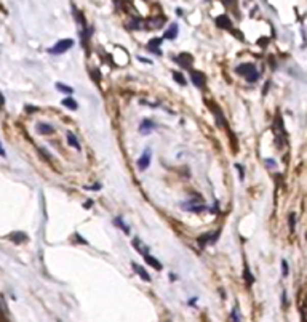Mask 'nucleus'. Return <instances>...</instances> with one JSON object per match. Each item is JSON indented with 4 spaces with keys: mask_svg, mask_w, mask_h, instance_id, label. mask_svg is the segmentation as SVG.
I'll use <instances>...</instances> for the list:
<instances>
[{
    "mask_svg": "<svg viewBox=\"0 0 307 322\" xmlns=\"http://www.w3.org/2000/svg\"><path fill=\"white\" fill-rule=\"evenodd\" d=\"M74 47V40L72 39H63L60 42H56L55 47H52V49L48 50L52 55H63L66 53L67 50H70Z\"/></svg>",
    "mask_w": 307,
    "mask_h": 322,
    "instance_id": "nucleus-1",
    "label": "nucleus"
},
{
    "mask_svg": "<svg viewBox=\"0 0 307 322\" xmlns=\"http://www.w3.org/2000/svg\"><path fill=\"white\" fill-rule=\"evenodd\" d=\"M237 74L245 76L248 82H254V80H258V76H259V74H258V71H256V67H254L253 64H242V66H239V67H237Z\"/></svg>",
    "mask_w": 307,
    "mask_h": 322,
    "instance_id": "nucleus-2",
    "label": "nucleus"
},
{
    "mask_svg": "<svg viewBox=\"0 0 307 322\" xmlns=\"http://www.w3.org/2000/svg\"><path fill=\"white\" fill-rule=\"evenodd\" d=\"M150 157H152V149L147 148L144 152H143V156H141L138 159V167H139V170H147V167L150 165Z\"/></svg>",
    "mask_w": 307,
    "mask_h": 322,
    "instance_id": "nucleus-3",
    "label": "nucleus"
},
{
    "mask_svg": "<svg viewBox=\"0 0 307 322\" xmlns=\"http://www.w3.org/2000/svg\"><path fill=\"white\" fill-rule=\"evenodd\" d=\"M191 79L194 82V85L198 88H203L205 87V76L202 73H197V71H192L191 73Z\"/></svg>",
    "mask_w": 307,
    "mask_h": 322,
    "instance_id": "nucleus-4",
    "label": "nucleus"
},
{
    "mask_svg": "<svg viewBox=\"0 0 307 322\" xmlns=\"http://www.w3.org/2000/svg\"><path fill=\"white\" fill-rule=\"evenodd\" d=\"M218 236H219V233H215V236H211V233H207V234L198 237V244L202 245V247H205V245H208L211 242H215L218 239Z\"/></svg>",
    "mask_w": 307,
    "mask_h": 322,
    "instance_id": "nucleus-5",
    "label": "nucleus"
},
{
    "mask_svg": "<svg viewBox=\"0 0 307 322\" xmlns=\"http://www.w3.org/2000/svg\"><path fill=\"white\" fill-rule=\"evenodd\" d=\"M216 26L221 28V29H232V22H231L229 16L221 15V16L216 18Z\"/></svg>",
    "mask_w": 307,
    "mask_h": 322,
    "instance_id": "nucleus-6",
    "label": "nucleus"
},
{
    "mask_svg": "<svg viewBox=\"0 0 307 322\" xmlns=\"http://www.w3.org/2000/svg\"><path fill=\"white\" fill-rule=\"evenodd\" d=\"M37 132L40 135H52L55 132V128L50 124H45V122H39L37 124Z\"/></svg>",
    "mask_w": 307,
    "mask_h": 322,
    "instance_id": "nucleus-7",
    "label": "nucleus"
},
{
    "mask_svg": "<svg viewBox=\"0 0 307 322\" xmlns=\"http://www.w3.org/2000/svg\"><path fill=\"white\" fill-rule=\"evenodd\" d=\"M132 268L138 272V276L143 279V281H147V282H150V276L146 272V269L143 268V266H139V265H136V263H132Z\"/></svg>",
    "mask_w": 307,
    "mask_h": 322,
    "instance_id": "nucleus-8",
    "label": "nucleus"
},
{
    "mask_svg": "<svg viewBox=\"0 0 307 322\" xmlns=\"http://www.w3.org/2000/svg\"><path fill=\"white\" fill-rule=\"evenodd\" d=\"M210 109L213 111V114L216 116V121H218V124H219V125H224V122H226V121H224V116H222V112H221V109H219V107H218L215 103H210Z\"/></svg>",
    "mask_w": 307,
    "mask_h": 322,
    "instance_id": "nucleus-9",
    "label": "nucleus"
},
{
    "mask_svg": "<svg viewBox=\"0 0 307 322\" xmlns=\"http://www.w3.org/2000/svg\"><path fill=\"white\" fill-rule=\"evenodd\" d=\"M162 45V39H152L149 43H147V50H150V52H154V53H156V55H162V52L157 49V47H160Z\"/></svg>",
    "mask_w": 307,
    "mask_h": 322,
    "instance_id": "nucleus-10",
    "label": "nucleus"
},
{
    "mask_svg": "<svg viewBox=\"0 0 307 322\" xmlns=\"http://www.w3.org/2000/svg\"><path fill=\"white\" fill-rule=\"evenodd\" d=\"M154 127H156V124H154L152 121H143V124L139 125V132L143 133V135H146V133H150Z\"/></svg>",
    "mask_w": 307,
    "mask_h": 322,
    "instance_id": "nucleus-11",
    "label": "nucleus"
},
{
    "mask_svg": "<svg viewBox=\"0 0 307 322\" xmlns=\"http://www.w3.org/2000/svg\"><path fill=\"white\" fill-rule=\"evenodd\" d=\"M163 37H165V39H170V40H173V39L178 37V25H176V22H174V25H171L170 29H168L167 32H165Z\"/></svg>",
    "mask_w": 307,
    "mask_h": 322,
    "instance_id": "nucleus-12",
    "label": "nucleus"
},
{
    "mask_svg": "<svg viewBox=\"0 0 307 322\" xmlns=\"http://www.w3.org/2000/svg\"><path fill=\"white\" fill-rule=\"evenodd\" d=\"M67 143H69V146H72V148L77 149V151L82 149V148H80V143H79V140H77V136H75L72 132H67Z\"/></svg>",
    "mask_w": 307,
    "mask_h": 322,
    "instance_id": "nucleus-13",
    "label": "nucleus"
},
{
    "mask_svg": "<svg viewBox=\"0 0 307 322\" xmlns=\"http://www.w3.org/2000/svg\"><path fill=\"white\" fill-rule=\"evenodd\" d=\"M61 104L64 107H67V109H70V111H77V107H79V104H77V101L74 98H64L61 101Z\"/></svg>",
    "mask_w": 307,
    "mask_h": 322,
    "instance_id": "nucleus-14",
    "label": "nucleus"
},
{
    "mask_svg": "<svg viewBox=\"0 0 307 322\" xmlns=\"http://www.w3.org/2000/svg\"><path fill=\"white\" fill-rule=\"evenodd\" d=\"M144 258H146V263L150 265L154 269H159V271L162 269V263H160V261H159L157 258H154L152 255H146Z\"/></svg>",
    "mask_w": 307,
    "mask_h": 322,
    "instance_id": "nucleus-15",
    "label": "nucleus"
},
{
    "mask_svg": "<svg viewBox=\"0 0 307 322\" xmlns=\"http://www.w3.org/2000/svg\"><path fill=\"white\" fill-rule=\"evenodd\" d=\"M133 245L136 247V250H138L139 254H143L144 257H146V255H149V248H147V247H146L143 242H141V241L138 239V237H136V239L133 241Z\"/></svg>",
    "mask_w": 307,
    "mask_h": 322,
    "instance_id": "nucleus-16",
    "label": "nucleus"
},
{
    "mask_svg": "<svg viewBox=\"0 0 307 322\" xmlns=\"http://www.w3.org/2000/svg\"><path fill=\"white\" fill-rule=\"evenodd\" d=\"M176 61L178 63H183L186 67H191V64H192V58H191V55L189 53H181V56L176 59Z\"/></svg>",
    "mask_w": 307,
    "mask_h": 322,
    "instance_id": "nucleus-17",
    "label": "nucleus"
},
{
    "mask_svg": "<svg viewBox=\"0 0 307 322\" xmlns=\"http://www.w3.org/2000/svg\"><path fill=\"white\" fill-rule=\"evenodd\" d=\"M55 87L60 90L61 93H66V95H72L74 93V88L72 87H67V85H64V83H61V82H58Z\"/></svg>",
    "mask_w": 307,
    "mask_h": 322,
    "instance_id": "nucleus-18",
    "label": "nucleus"
},
{
    "mask_svg": "<svg viewBox=\"0 0 307 322\" xmlns=\"http://www.w3.org/2000/svg\"><path fill=\"white\" fill-rule=\"evenodd\" d=\"M165 22V19L163 18H156V19H152V21H149L147 22V26L150 28V29H159L162 25Z\"/></svg>",
    "mask_w": 307,
    "mask_h": 322,
    "instance_id": "nucleus-19",
    "label": "nucleus"
},
{
    "mask_svg": "<svg viewBox=\"0 0 307 322\" xmlns=\"http://www.w3.org/2000/svg\"><path fill=\"white\" fill-rule=\"evenodd\" d=\"M173 77L176 79V82H178L180 85H186V79H184V76H183L181 73H178V71H174V73H173Z\"/></svg>",
    "mask_w": 307,
    "mask_h": 322,
    "instance_id": "nucleus-20",
    "label": "nucleus"
},
{
    "mask_svg": "<svg viewBox=\"0 0 307 322\" xmlns=\"http://www.w3.org/2000/svg\"><path fill=\"white\" fill-rule=\"evenodd\" d=\"M114 223H115L117 226H120V228H122V229H123V231H125L126 234L130 233V228H128V226H125L123 220H120V218H115V221H114Z\"/></svg>",
    "mask_w": 307,
    "mask_h": 322,
    "instance_id": "nucleus-21",
    "label": "nucleus"
},
{
    "mask_svg": "<svg viewBox=\"0 0 307 322\" xmlns=\"http://www.w3.org/2000/svg\"><path fill=\"white\" fill-rule=\"evenodd\" d=\"M19 236H11V239H15L16 242H24L26 239H28V237L24 236V234H22V233H18Z\"/></svg>",
    "mask_w": 307,
    "mask_h": 322,
    "instance_id": "nucleus-22",
    "label": "nucleus"
},
{
    "mask_svg": "<svg viewBox=\"0 0 307 322\" xmlns=\"http://www.w3.org/2000/svg\"><path fill=\"white\" fill-rule=\"evenodd\" d=\"M245 279H246V284L248 285H251L253 284V276H251V274H250V271H248V269H245Z\"/></svg>",
    "mask_w": 307,
    "mask_h": 322,
    "instance_id": "nucleus-23",
    "label": "nucleus"
},
{
    "mask_svg": "<svg viewBox=\"0 0 307 322\" xmlns=\"http://www.w3.org/2000/svg\"><path fill=\"white\" fill-rule=\"evenodd\" d=\"M240 320V317H239V314H237V309H234L232 311V317H231V322H239Z\"/></svg>",
    "mask_w": 307,
    "mask_h": 322,
    "instance_id": "nucleus-24",
    "label": "nucleus"
},
{
    "mask_svg": "<svg viewBox=\"0 0 307 322\" xmlns=\"http://www.w3.org/2000/svg\"><path fill=\"white\" fill-rule=\"evenodd\" d=\"M282 268H283V276H288V265L285 260L282 261Z\"/></svg>",
    "mask_w": 307,
    "mask_h": 322,
    "instance_id": "nucleus-25",
    "label": "nucleus"
},
{
    "mask_svg": "<svg viewBox=\"0 0 307 322\" xmlns=\"http://www.w3.org/2000/svg\"><path fill=\"white\" fill-rule=\"evenodd\" d=\"M266 165H267V167H275V162H274V160H270V159H267V160H266Z\"/></svg>",
    "mask_w": 307,
    "mask_h": 322,
    "instance_id": "nucleus-26",
    "label": "nucleus"
},
{
    "mask_svg": "<svg viewBox=\"0 0 307 322\" xmlns=\"http://www.w3.org/2000/svg\"><path fill=\"white\" fill-rule=\"evenodd\" d=\"M0 156L5 157V151H4V148H2V143H0Z\"/></svg>",
    "mask_w": 307,
    "mask_h": 322,
    "instance_id": "nucleus-27",
    "label": "nucleus"
},
{
    "mask_svg": "<svg viewBox=\"0 0 307 322\" xmlns=\"http://www.w3.org/2000/svg\"><path fill=\"white\" fill-rule=\"evenodd\" d=\"M91 205H93V202H91V200H87V202H85V209H90Z\"/></svg>",
    "mask_w": 307,
    "mask_h": 322,
    "instance_id": "nucleus-28",
    "label": "nucleus"
}]
</instances>
